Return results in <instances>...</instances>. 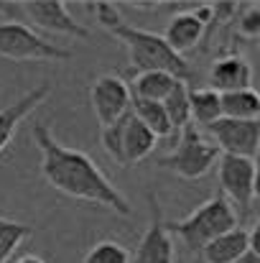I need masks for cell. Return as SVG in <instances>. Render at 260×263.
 Listing matches in <instances>:
<instances>
[{
    "label": "cell",
    "mask_w": 260,
    "mask_h": 263,
    "mask_svg": "<svg viewBox=\"0 0 260 263\" xmlns=\"http://www.w3.org/2000/svg\"><path fill=\"white\" fill-rule=\"evenodd\" d=\"M31 133L41 151V174L54 189L74 199L102 204L125 217L133 212L125 194L107 179V174L97 166V161H92L85 151L59 143L44 123H33Z\"/></svg>",
    "instance_id": "6da1fadb"
},
{
    "label": "cell",
    "mask_w": 260,
    "mask_h": 263,
    "mask_svg": "<svg viewBox=\"0 0 260 263\" xmlns=\"http://www.w3.org/2000/svg\"><path fill=\"white\" fill-rule=\"evenodd\" d=\"M92 5H94L92 10H94L97 21L102 23V28L110 31L117 41L125 44V49L130 54L133 72L158 69V72H169L176 80H184V82L191 77L189 62L184 57H178L176 51H171V46L164 41L161 33L133 26V23H125L115 3L99 0V3H92Z\"/></svg>",
    "instance_id": "7a4b0ae2"
},
{
    "label": "cell",
    "mask_w": 260,
    "mask_h": 263,
    "mask_svg": "<svg viewBox=\"0 0 260 263\" xmlns=\"http://www.w3.org/2000/svg\"><path fill=\"white\" fill-rule=\"evenodd\" d=\"M237 225H240V217L222 194H212L209 199L196 204L186 217L166 222L169 233L186 246L189 253H199L207 243H212L214 238H219L222 233Z\"/></svg>",
    "instance_id": "3957f363"
},
{
    "label": "cell",
    "mask_w": 260,
    "mask_h": 263,
    "mask_svg": "<svg viewBox=\"0 0 260 263\" xmlns=\"http://www.w3.org/2000/svg\"><path fill=\"white\" fill-rule=\"evenodd\" d=\"M217 159H219V148L196 125L189 123L186 128L178 130V141L173 151L158 161V166L169 169L181 179H202L217 166Z\"/></svg>",
    "instance_id": "277c9868"
},
{
    "label": "cell",
    "mask_w": 260,
    "mask_h": 263,
    "mask_svg": "<svg viewBox=\"0 0 260 263\" xmlns=\"http://www.w3.org/2000/svg\"><path fill=\"white\" fill-rule=\"evenodd\" d=\"M0 57L13 62H67L72 51L44 39L23 21H0Z\"/></svg>",
    "instance_id": "5b68a950"
},
{
    "label": "cell",
    "mask_w": 260,
    "mask_h": 263,
    "mask_svg": "<svg viewBox=\"0 0 260 263\" xmlns=\"http://www.w3.org/2000/svg\"><path fill=\"white\" fill-rule=\"evenodd\" d=\"M214 169H217V181H219L222 197L232 204L235 212L240 210L243 217H250L253 215V202H255V194H258L255 159L219 154Z\"/></svg>",
    "instance_id": "8992f818"
},
{
    "label": "cell",
    "mask_w": 260,
    "mask_h": 263,
    "mask_svg": "<svg viewBox=\"0 0 260 263\" xmlns=\"http://www.w3.org/2000/svg\"><path fill=\"white\" fill-rule=\"evenodd\" d=\"M204 136L219 148V154L255 159L260 148V120L219 118L204 128Z\"/></svg>",
    "instance_id": "52a82bcc"
},
{
    "label": "cell",
    "mask_w": 260,
    "mask_h": 263,
    "mask_svg": "<svg viewBox=\"0 0 260 263\" xmlns=\"http://www.w3.org/2000/svg\"><path fill=\"white\" fill-rule=\"evenodd\" d=\"M209 23H212V5L209 3H194V5H189V8H184L173 15L166 26V33H161V36L171 46V51L184 57L186 51H191L202 41Z\"/></svg>",
    "instance_id": "ba28073f"
},
{
    "label": "cell",
    "mask_w": 260,
    "mask_h": 263,
    "mask_svg": "<svg viewBox=\"0 0 260 263\" xmlns=\"http://www.w3.org/2000/svg\"><path fill=\"white\" fill-rule=\"evenodd\" d=\"M89 97H92V110L97 115V123L99 128L120 120L123 115L130 112V89L123 74H99L92 89H89Z\"/></svg>",
    "instance_id": "9c48e42d"
},
{
    "label": "cell",
    "mask_w": 260,
    "mask_h": 263,
    "mask_svg": "<svg viewBox=\"0 0 260 263\" xmlns=\"http://www.w3.org/2000/svg\"><path fill=\"white\" fill-rule=\"evenodd\" d=\"M133 263H176L173 235L166 228V217L153 194H151V222L135 246Z\"/></svg>",
    "instance_id": "30bf717a"
},
{
    "label": "cell",
    "mask_w": 260,
    "mask_h": 263,
    "mask_svg": "<svg viewBox=\"0 0 260 263\" xmlns=\"http://www.w3.org/2000/svg\"><path fill=\"white\" fill-rule=\"evenodd\" d=\"M18 10L36 23L38 28L49 31V33H64V36H77V39H87V31L82 23H77V18L69 13L64 0H26L18 3Z\"/></svg>",
    "instance_id": "8fae6325"
},
{
    "label": "cell",
    "mask_w": 260,
    "mask_h": 263,
    "mask_svg": "<svg viewBox=\"0 0 260 263\" xmlns=\"http://www.w3.org/2000/svg\"><path fill=\"white\" fill-rule=\"evenodd\" d=\"M207 87L222 92H235V89L253 87V67L245 57H240L237 51H225L219 54L209 69H207Z\"/></svg>",
    "instance_id": "7c38bea8"
},
{
    "label": "cell",
    "mask_w": 260,
    "mask_h": 263,
    "mask_svg": "<svg viewBox=\"0 0 260 263\" xmlns=\"http://www.w3.org/2000/svg\"><path fill=\"white\" fill-rule=\"evenodd\" d=\"M248 248H258V228H232L227 233H222L219 238H214L212 243H207L199 256L202 263H232L237 261Z\"/></svg>",
    "instance_id": "4fadbf2b"
},
{
    "label": "cell",
    "mask_w": 260,
    "mask_h": 263,
    "mask_svg": "<svg viewBox=\"0 0 260 263\" xmlns=\"http://www.w3.org/2000/svg\"><path fill=\"white\" fill-rule=\"evenodd\" d=\"M46 97H49V85H38L36 89L26 92L21 100H15V102H10L8 107L0 110V154L10 146V141H13L18 125H21Z\"/></svg>",
    "instance_id": "5bb4252c"
},
{
    "label": "cell",
    "mask_w": 260,
    "mask_h": 263,
    "mask_svg": "<svg viewBox=\"0 0 260 263\" xmlns=\"http://www.w3.org/2000/svg\"><path fill=\"white\" fill-rule=\"evenodd\" d=\"M158 138L130 112L123 128V169L135 166L138 161H143L146 156L153 154Z\"/></svg>",
    "instance_id": "9a60e30c"
},
{
    "label": "cell",
    "mask_w": 260,
    "mask_h": 263,
    "mask_svg": "<svg viewBox=\"0 0 260 263\" xmlns=\"http://www.w3.org/2000/svg\"><path fill=\"white\" fill-rule=\"evenodd\" d=\"M130 77V97L133 100H151V102H164V97L171 92L176 77L169 72H158V69H148V72H128Z\"/></svg>",
    "instance_id": "2e32d148"
},
{
    "label": "cell",
    "mask_w": 260,
    "mask_h": 263,
    "mask_svg": "<svg viewBox=\"0 0 260 263\" xmlns=\"http://www.w3.org/2000/svg\"><path fill=\"white\" fill-rule=\"evenodd\" d=\"M189 115H191V125H202V128L219 120L222 118L219 92L212 87H191L189 89Z\"/></svg>",
    "instance_id": "e0dca14e"
},
{
    "label": "cell",
    "mask_w": 260,
    "mask_h": 263,
    "mask_svg": "<svg viewBox=\"0 0 260 263\" xmlns=\"http://www.w3.org/2000/svg\"><path fill=\"white\" fill-rule=\"evenodd\" d=\"M219 105H222V118L258 120V115H260V95L255 92V87L222 92L219 95Z\"/></svg>",
    "instance_id": "ac0fdd59"
},
{
    "label": "cell",
    "mask_w": 260,
    "mask_h": 263,
    "mask_svg": "<svg viewBox=\"0 0 260 263\" xmlns=\"http://www.w3.org/2000/svg\"><path fill=\"white\" fill-rule=\"evenodd\" d=\"M130 112L156 136V138H171L173 136V128H171V120L164 110L161 102H151V100H133L130 102Z\"/></svg>",
    "instance_id": "d6986e66"
},
{
    "label": "cell",
    "mask_w": 260,
    "mask_h": 263,
    "mask_svg": "<svg viewBox=\"0 0 260 263\" xmlns=\"http://www.w3.org/2000/svg\"><path fill=\"white\" fill-rule=\"evenodd\" d=\"M164 110L171 120V128L173 133H178L181 128H186L191 123V115H189V85L184 80H176L173 82L171 92L164 97Z\"/></svg>",
    "instance_id": "ffe728a7"
},
{
    "label": "cell",
    "mask_w": 260,
    "mask_h": 263,
    "mask_svg": "<svg viewBox=\"0 0 260 263\" xmlns=\"http://www.w3.org/2000/svg\"><path fill=\"white\" fill-rule=\"evenodd\" d=\"M31 235L28 225H21L15 220H5L0 217V263H10L13 253L18 251V246Z\"/></svg>",
    "instance_id": "44dd1931"
},
{
    "label": "cell",
    "mask_w": 260,
    "mask_h": 263,
    "mask_svg": "<svg viewBox=\"0 0 260 263\" xmlns=\"http://www.w3.org/2000/svg\"><path fill=\"white\" fill-rule=\"evenodd\" d=\"M82 263H130V253L117 240H99L85 253Z\"/></svg>",
    "instance_id": "7402d4cb"
},
{
    "label": "cell",
    "mask_w": 260,
    "mask_h": 263,
    "mask_svg": "<svg viewBox=\"0 0 260 263\" xmlns=\"http://www.w3.org/2000/svg\"><path fill=\"white\" fill-rule=\"evenodd\" d=\"M128 115H130V112H128ZM128 115H123L120 120H115V123L99 128V143H102L105 154H107L117 166H123V128H125Z\"/></svg>",
    "instance_id": "603a6c76"
},
{
    "label": "cell",
    "mask_w": 260,
    "mask_h": 263,
    "mask_svg": "<svg viewBox=\"0 0 260 263\" xmlns=\"http://www.w3.org/2000/svg\"><path fill=\"white\" fill-rule=\"evenodd\" d=\"M235 28L243 39L255 41L260 36V13L255 3H243L235 13Z\"/></svg>",
    "instance_id": "cb8c5ba5"
},
{
    "label": "cell",
    "mask_w": 260,
    "mask_h": 263,
    "mask_svg": "<svg viewBox=\"0 0 260 263\" xmlns=\"http://www.w3.org/2000/svg\"><path fill=\"white\" fill-rule=\"evenodd\" d=\"M232 263H260V248H248L237 261H232Z\"/></svg>",
    "instance_id": "d4e9b609"
},
{
    "label": "cell",
    "mask_w": 260,
    "mask_h": 263,
    "mask_svg": "<svg viewBox=\"0 0 260 263\" xmlns=\"http://www.w3.org/2000/svg\"><path fill=\"white\" fill-rule=\"evenodd\" d=\"M10 263H46L44 261V258H38V256H31V253H28V256H21V258H13V261Z\"/></svg>",
    "instance_id": "484cf974"
}]
</instances>
